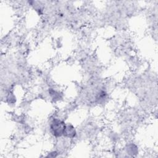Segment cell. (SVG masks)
<instances>
[{"label":"cell","instance_id":"1","mask_svg":"<svg viewBox=\"0 0 158 158\" xmlns=\"http://www.w3.org/2000/svg\"><path fill=\"white\" fill-rule=\"evenodd\" d=\"M66 126V122L60 118L54 117L49 122V131L56 138L64 136V133Z\"/></svg>","mask_w":158,"mask_h":158},{"label":"cell","instance_id":"4","mask_svg":"<svg viewBox=\"0 0 158 158\" xmlns=\"http://www.w3.org/2000/svg\"><path fill=\"white\" fill-rule=\"evenodd\" d=\"M48 157H56L57 156V152L56 151H51L50 152H49V154L47 156Z\"/></svg>","mask_w":158,"mask_h":158},{"label":"cell","instance_id":"3","mask_svg":"<svg viewBox=\"0 0 158 158\" xmlns=\"http://www.w3.org/2000/svg\"><path fill=\"white\" fill-rule=\"evenodd\" d=\"M127 152L128 154H135L138 152V147L136 144L133 143H129L126 147Z\"/></svg>","mask_w":158,"mask_h":158},{"label":"cell","instance_id":"2","mask_svg":"<svg viewBox=\"0 0 158 158\" xmlns=\"http://www.w3.org/2000/svg\"><path fill=\"white\" fill-rule=\"evenodd\" d=\"M77 135V131L74 125L71 123H66L63 137L67 139H73L76 137Z\"/></svg>","mask_w":158,"mask_h":158}]
</instances>
